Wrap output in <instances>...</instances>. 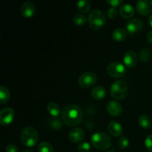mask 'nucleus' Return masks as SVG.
I'll return each instance as SVG.
<instances>
[{"label": "nucleus", "mask_w": 152, "mask_h": 152, "mask_svg": "<svg viewBox=\"0 0 152 152\" xmlns=\"http://www.w3.org/2000/svg\"><path fill=\"white\" fill-rule=\"evenodd\" d=\"M138 123L140 127L145 129H148L151 126V120L148 115H141L139 117Z\"/></svg>", "instance_id": "obj_20"}, {"label": "nucleus", "mask_w": 152, "mask_h": 152, "mask_svg": "<svg viewBox=\"0 0 152 152\" xmlns=\"http://www.w3.org/2000/svg\"><path fill=\"white\" fill-rule=\"evenodd\" d=\"M108 131L114 137H119L123 134V128L121 125L115 121L111 122L108 125Z\"/></svg>", "instance_id": "obj_16"}, {"label": "nucleus", "mask_w": 152, "mask_h": 152, "mask_svg": "<svg viewBox=\"0 0 152 152\" xmlns=\"http://www.w3.org/2000/svg\"><path fill=\"white\" fill-rule=\"evenodd\" d=\"M10 99V91L4 86L0 87V103L4 104Z\"/></svg>", "instance_id": "obj_22"}, {"label": "nucleus", "mask_w": 152, "mask_h": 152, "mask_svg": "<svg viewBox=\"0 0 152 152\" xmlns=\"http://www.w3.org/2000/svg\"><path fill=\"white\" fill-rule=\"evenodd\" d=\"M107 110L108 113L113 117H118L123 111V107L121 104L117 101H111L107 105Z\"/></svg>", "instance_id": "obj_13"}, {"label": "nucleus", "mask_w": 152, "mask_h": 152, "mask_svg": "<svg viewBox=\"0 0 152 152\" xmlns=\"http://www.w3.org/2000/svg\"><path fill=\"white\" fill-rule=\"evenodd\" d=\"M62 119L65 125L70 127H74L82 122L83 112L79 105H68L62 110Z\"/></svg>", "instance_id": "obj_1"}, {"label": "nucleus", "mask_w": 152, "mask_h": 152, "mask_svg": "<svg viewBox=\"0 0 152 152\" xmlns=\"http://www.w3.org/2000/svg\"><path fill=\"white\" fill-rule=\"evenodd\" d=\"M128 32L123 28H117L112 33V39L116 42H122L127 37Z\"/></svg>", "instance_id": "obj_18"}, {"label": "nucleus", "mask_w": 152, "mask_h": 152, "mask_svg": "<svg viewBox=\"0 0 152 152\" xmlns=\"http://www.w3.org/2000/svg\"><path fill=\"white\" fill-rule=\"evenodd\" d=\"M148 22H149L150 25L152 27V14L149 16V19H148Z\"/></svg>", "instance_id": "obj_34"}, {"label": "nucleus", "mask_w": 152, "mask_h": 152, "mask_svg": "<svg viewBox=\"0 0 152 152\" xmlns=\"http://www.w3.org/2000/svg\"><path fill=\"white\" fill-rule=\"evenodd\" d=\"M125 65L129 68H133L137 62V55L134 50H128L123 56Z\"/></svg>", "instance_id": "obj_12"}, {"label": "nucleus", "mask_w": 152, "mask_h": 152, "mask_svg": "<svg viewBox=\"0 0 152 152\" xmlns=\"http://www.w3.org/2000/svg\"><path fill=\"white\" fill-rule=\"evenodd\" d=\"M22 152H34V151H31V150H29V149H26V150H24Z\"/></svg>", "instance_id": "obj_35"}, {"label": "nucleus", "mask_w": 152, "mask_h": 152, "mask_svg": "<svg viewBox=\"0 0 152 152\" xmlns=\"http://www.w3.org/2000/svg\"><path fill=\"white\" fill-rule=\"evenodd\" d=\"M91 142L94 146L99 150H106L111 145V137L106 133L97 132L92 135Z\"/></svg>", "instance_id": "obj_2"}, {"label": "nucleus", "mask_w": 152, "mask_h": 152, "mask_svg": "<svg viewBox=\"0 0 152 152\" xmlns=\"http://www.w3.org/2000/svg\"><path fill=\"white\" fill-rule=\"evenodd\" d=\"M6 152H19V149L14 144H8L6 146Z\"/></svg>", "instance_id": "obj_32"}, {"label": "nucleus", "mask_w": 152, "mask_h": 152, "mask_svg": "<svg viewBox=\"0 0 152 152\" xmlns=\"http://www.w3.org/2000/svg\"><path fill=\"white\" fill-rule=\"evenodd\" d=\"M117 15H118V10L116 8H114V7H111V8H110L109 10H108V16L110 19H116Z\"/></svg>", "instance_id": "obj_30"}, {"label": "nucleus", "mask_w": 152, "mask_h": 152, "mask_svg": "<svg viewBox=\"0 0 152 152\" xmlns=\"http://www.w3.org/2000/svg\"><path fill=\"white\" fill-rule=\"evenodd\" d=\"M77 149L79 152H89L91 151V145L88 142H81L78 145Z\"/></svg>", "instance_id": "obj_28"}, {"label": "nucleus", "mask_w": 152, "mask_h": 152, "mask_svg": "<svg viewBox=\"0 0 152 152\" xmlns=\"http://www.w3.org/2000/svg\"><path fill=\"white\" fill-rule=\"evenodd\" d=\"M108 152H115L114 151H108Z\"/></svg>", "instance_id": "obj_36"}, {"label": "nucleus", "mask_w": 152, "mask_h": 152, "mask_svg": "<svg viewBox=\"0 0 152 152\" xmlns=\"http://www.w3.org/2000/svg\"><path fill=\"white\" fill-rule=\"evenodd\" d=\"M96 80H97V77H96L95 73L88 71V72L83 74L79 77L78 83L82 88H88L94 86Z\"/></svg>", "instance_id": "obj_7"}, {"label": "nucleus", "mask_w": 152, "mask_h": 152, "mask_svg": "<svg viewBox=\"0 0 152 152\" xmlns=\"http://www.w3.org/2000/svg\"><path fill=\"white\" fill-rule=\"evenodd\" d=\"M147 40H148L149 42L152 43V31H150L148 34V35H147Z\"/></svg>", "instance_id": "obj_33"}, {"label": "nucleus", "mask_w": 152, "mask_h": 152, "mask_svg": "<svg viewBox=\"0 0 152 152\" xmlns=\"http://www.w3.org/2000/svg\"><path fill=\"white\" fill-rule=\"evenodd\" d=\"M126 68L120 62H114L110 63L107 67V73L108 75L114 78L123 77L126 74Z\"/></svg>", "instance_id": "obj_6"}, {"label": "nucleus", "mask_w": 152, "mask_h": 152, "mask_svg": "<svg viewBox=\"0 0 152 152\" xmlns=\"http://www.w3.org/2000/svg\"><path fill=\"white\" fill-rule=\"evenodd\" d=\"M119 13L124 19H130L134 14V8L132 4H125L120 6Z\"/></svg>", "instance_id": "obj_15"}, {"label": "nucleus", "mask_w": 152, "mask_h": 152, "mask_svg": "<svg viewBox=\"0 0 152 152\" xmlns=\"http://www.w3.org/2000/svg\"><path fill=\"white\" fill-rule=\"evenodd\" d=\"M137 10L140 15L146 16L152 12V0H140L137 3Z\"/></svg>", "instance_id": "obj_9"}, {"label": "nucleus", "mask_w": 152, "mask_h": 152, "mask_svg": "<svg viewBox=\"0 0 152 152\" xmlns=\"http://www.w3.org/2000/svg\"><path fill=\"white\" fill-rule=\"evenodd\" d=\"M106 22V16L100 10H94L89 13L88 24L91 28L95 31L101 29Z\"/></svg>", "instance_id": "obj_3"}, {"label": "nucleus", "mask_w": 152, "mask_h": 152, "mask_svg": "<svg viewBox=\"0 0 152 152\" xmlns=\"http://www.w3.org/2000/svg\"><path fill=\"white\" fill-rule=\"evenodd\" d=\"M143 22L139 19H132L128 22L126 29L129 36H133L135 34L140 32L143 28Z\"/></svg>", "instance_id": "obj_8"}, {"label": "nucleus", "mask_w": 152, "mask_h": 152, "mask_svg": "<svg viewBox=\"0 0 152 152\" xmlns=\"http://www.w3.org/2000/svg\"><path fill=\"white\" fill-rule=\"evenodd\" d=\"M39 134L33 127H26L21 134V141L27 147H34L38 142Z\"/></svg>", "instance_id": "obj_4"}, {"label": "nucleus", "mask_w": 152, "mask_h": 152, "mask_svg": "<svg viewBox=\"0 0 152 152\" xmlns=\"http://www.w3.org/2000/svg\"><path fill=\"white\" fill-rule=\"evenodd\" d=\"M36 10V7L34 4L31 1H26L22 4L21 7L22 15L25 18H31L34 14Z\"/></svg>", "instance_id": "obj_14"}, {"label": "nucleus", "mask_w": 152, "mask_h": 152, "mask_svg": "<svg viewBox=\"0 0 152 152\" xmlns=\"http://www.w3.org/2000/svg\"><path fill=\"white\" fill-rule=\"evenodd\" d=\"M145 145L148 151H152V134H149L146 137L145 140Z\"/></svg>", "instance_id": "obj_29"}, {"label": "nucleus", "mask_w": 152, "mask_h": 152, "mask_svg": "<svg viewBox=\"0 0 152 152\" xmlns=\"http://www.w3.org/2000/svg\"><path fill=\"white\" fill-rule=\"evenodd\" d=\"M86 20H87V18L85 15H83V13H77L73 17L74 23L76 25H79V26L84 25L86 22Z\"/></svg>", "instance_id": "obj_24"}, {"label": "nucleus", "mask_w": 152, "mask_h": 152, "mask_svg": "<svg viewBox=\"0 0 152 152\" xmlns=\"http://www.w3.org/2000/svg\"><path fill=\"white\" fill-rule=\"evenodd\" d=\"M91 96L94 99H97V100L102 99L106 96V90L103 86H97L92 89Z\"/></svg>", "instance_id": "obj_17"}, {"label": "nucleus", "mask_w": 152, "mask_h": 152, "mask_svg": "<svg viewBox=\"0 0 152 152\" xmlns=\"http://www.w3.org/2000/svg\"><path fill=\"white\" fill-rule=\"evenodd\" d=\"M110 93L111 96L116 99H123L128 94V86L124 81L118 80L111 85Z\"/></svg>", "instance_id": "obj_5"}, {"label": "nucleus", "mask_w": 152, "mask_h": 152, "mask_svg": "<svg viewBox=\"0 0 152 152\" xmlns=\"http://www.w3.org/2000/svg\"><path fill=\"white\" fill-rule=\"evenodd\" d=\"M39 152H53V146L48 142H42L38 146Z\"/></svg>", "instance_id": "obj_26"}, {"label": "nucleus", "mask_w": 152, "mask_h": 152, "mask_svg": "<svg viewBox=\"0 0 152 152\" xmlns=\"http://www.w3.org/2000/svg\"><path fill=\"white\" fill-rule=\"evenodd\" d=\"M106 2L112 6V7H117L123 4V0H106Z\"/></svg>", "instance_id": "obj_31"}, {"label": "nucleus", "mask_w": 152, "mask_h": 152, "mask_svg": "<svg viewBox=\"0 0 152 152\" xmlns=\"http://www.w3.org/2000/svg\"><path fill=\"white\" fill-rule=\"evenodd\" d=\"M47 110L49 114L53 117H57L60 114V107L54 102H50L48 104Z\"/></svg>", "instance_id": "obj_19"}, {"label": "nucleus", "mask_w": 152, "mask_h": 152, "mask_svg": "<svg viewBox=\"0 0 152 152\" xmlns=\"http://www.w3.org/2000/svg\"><path fill=\"white\" fill-rule=\"evenodd\" d=\"M85 132L81 128H74L68 134V139L73 143H77L84 138Z\"/></svg>", "instance_id": "obj_11"}, {"label": "nucleus", "mask_w": 152, "mask_h": 152, "mask_svg": "<svg viewBox=\"0 0 152 152\" xmlns=\"http://www.w3.org/2000/svg\"><path fill=\"white\" fill-rule=\"evenodd\" d=\"M14 111L10 108H4L0 111V123L2 126H7L13 122Z\"/></svg>", "instance_id": "obj_10"}, {"label": "nucleus", "mask_w": 152, "mask_h": 152, "mask_svg": "<svg viewBox=\"0 0 152 152\" xmlns=\"http://www.w3.org/2000/svg\"><path fill=\"white\" fill-rule=\"evenodd\" d=\"M78 10L83 13H87L91 8V4L87 0H80L77 3Z\"/></svg>", "instance_id": "obj_21"}, {"label": "nucleus", "mask_w": 152, "mask_h": 152, "mask_svg": "<svg viewBox=\"0 0 152 152\" xmlns=\"http://www.w3.org/2000/svg\"><path fill=\"white\" fill-rule=\"evenodd\" d=\"M151 57V52L148 49H143L140 53V59L141 62H148Z\"/></svg>", "instance_id": "obj_25"}, {"label": "nucleus", "mask_w": 152, "mask_h": 152, "mask_svg": "<svg viewBox=\"0 0 152 152\" xmlns=\"http://www.w3.org/2000/svg\"><path fill=\"white\" fill-rule=\"evenodd\" d=\"M117 145H118L119 148L122 150L127 148L129 145V140L127 138V137L126 136L121 137L119 139L118 142H117Z\"/></svg>", "instance_id": "obj_27"}, {"label": "nucleus", "mask_w": 152, "mask_h": 152, "mask_svg": "<svg viewBox=\"0 0 152 152\" xmlns=\"http://www.w3.org/2000/svg\"><path fill=\"white\" fill-rule=\"evenodd\" d=\"M49 126L54 130H59L62 128V122L57 117H50L48 120Z\"/></svg>", "instance_id": "obj_23"}]
</instances>
